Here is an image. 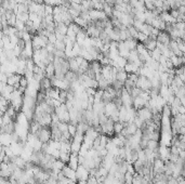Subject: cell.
<instances>
[{
	"mask_svg": "<svg viewBox=\"0 0 185 184\" xmlns=\"http://www.w3.org/2000/svg\"><path fill=\"white\" fill-rule=\"evenodd\" d=\"M36 138L40 141L41 143H49L52 140V133H51V127L50 126H41L38 131L35 133Z\"/></svg>",
	"mask_w": 185,
	"mask_h": 184,
	"instance_id": "cell-1",
	"label": "cell"
},
{
	"mask_svg": "<svg viewBox=\"0 0 185 184\" xmlns=\"http://www.w3.org/2000/svg\"><path fill=\"white\" fill-rule=\"evenodd\" d=\"M62 172L64 173V175L67 178V179L71 180V181H75V182H78L77 180V175H76V170H74V169H71L69 166L65 165L64 168L62 169Z\"/></svg>",
	"mask_w": 185,
	"mask_h": 184,
	"instance_id": "cell-2",
	"label": "cell"
},
{
	"mask_svg": "<svg viewBox=\"0 0 185 184\" xmlns=\"http://www.w3.org/2000/svg\"><path fill=\"white\" fill-rule=\"evenodd\" d=\"M67 166H69L71 169L74 170H77L78 167H79V154L78 153H71V158H69V161L67 163Z\"/></svg>",
	"mask_w": 185,
	"mask_h": 184,
	"instance_id": "cell-3",
	"label": "cell"
},
{
	"mask_svg": "<svg viewBox=\"0 0 185 184\" xmlns=\"http://www.w3.org/2000/svg\"><path fill=\"white\" fill-rule=\"evenodd\" d=\"M128 75L129 74L125 71V68H117V73H116V79L121 82H126V80L128 79Z\"/></svg>",
	"mask_w": 185,
	"mask_h": 184,
	"instance_id": "cell-4",
	"label": "cell"
},
{
	"mask_svg": "<svg viewBox=\"0 0 185 184\" xmlns=\"http://www.w3.org/2000/svg\"><path fill=\"white\" fill-rule=\"evenodd\" d=\"M137 82L135 81H133V80H131L130 78H128L126 80V82H125V90H126L127 92H128L129 94H131L132 93V91L133 90L137 88Z\"/></svg>",
	"mask_w": 185,
	"mask_h": 184,
	"instance_id": "cell-5",
	"label": "cell"
},
{
	"mask_svg": "<svg viewBox=\"0 0 185 184\" xmlns=\"http://www.w3.org/2000/svg\"><path fill=\"white\" fill-rule=\"evenodd\" d=\"M125 129V121H117L115 122L114 125V133L116 134H120L121 131Z\"/></svg>",
	"mask_w": 185,
	"mask_h": 184,
	"instance_id": "cell-6",
	"label": "cell"
},
{
	"mask_svg": "<svg viewBox=\"0 0 185 184\" xmlns=\"http://www.w3.org/2000/svg\"><path fill=\"white\" fill-rule=\"evenodd\" d=\"M112 87L114 88L116 91H120V90L125 89V83L121 82V81H119V80H117V79H115V80L112 82Z\"/></svg>",
	"mask_w": 185,
	"mask_h": 184,
	"instance_id": "cell-7",
	"label": "cell"
},
{
	"mask_svg": "<svg viewBox=\"0 0 185 184\" xmlns=\"http://www.w3.org/2000/svg\"><path fill=\"white\" fill-rule=\"evenodd\" d=\"M147 148L154 151V152H157V151H158V141L149 140L148 141V145H147Z\"/></svg>",
	"mask_w": 185,
	"mask_h": 184,
	"instance_id": "cell-8",
	"label": "cell"
},
{
	"mask_svg": "<svg viewBox=\"0 0 185 184\" xmlns=\"http://www.w3.org/2000/svg\"><path fill=\"white\" fill-rule=\"evenodd\" d=\"M68 132L73 136H75L76 134H77V126H75V125H73V124H69L68 125Z\"/></svg>",
	"mask_w": 185,
	"mask_h": 184,
	"instance_id": "cell-9",
	"label": "cell"
},
{
	"mask_svg": "<svg viewBox=\"0 0 185 184\" xmlns=\"http://www.w3.org/2000/svg\"><path fill=\"white\" fill-rule=\"evenodd\" d=\"M20 85L22 88H27L28 86V81H27V78H26V76H22V78H21V81H20Z\"/></svg>",
	"mask_w": 185,
	"mask_h": 184,
	"instance_id": "cell-10",
	"label": "cell"
},
{
	"mask_svg": "<svg viewBox=\"0 0 185 184\" xmlns=\"http://www.w3.org/2000/svg\"><path fill=\"white\" fill-rule=\"evenodd\" d=\"M167 184H179V180L176 179L175 177L171 175V177H169V179H168Z\"/></svg>",
	"mask_w": 185,
	"mask_h": 184,
	"instance_id": "cell-11",
	"label": "cell"
},
{
	"mask_svg": "<svg viewBox=\"0 0 185 184\" xmlns=\"http://www.w3.org/2000/svg\"><path fill=\"white\" fill-rule=\"evenodd\" d=\"M153 184H167V181H162V180H160V181H157Z\"/></svg>",
	"mask_w": 185,
	"mask_h": 184,
	"instance_id": "cell-12",
	"label": "cell"
}]
</instances>
